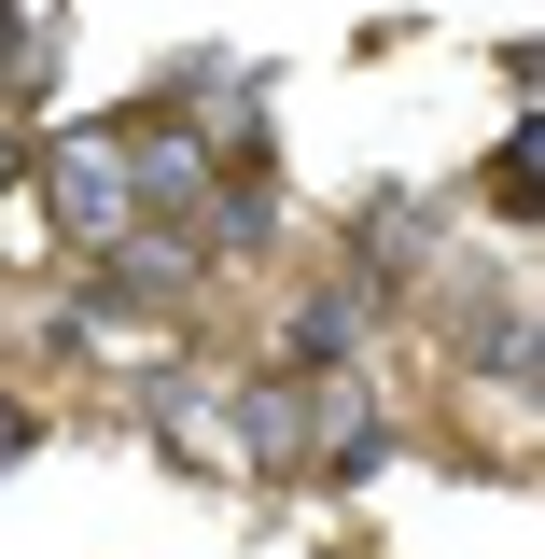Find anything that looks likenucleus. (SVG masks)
<instances>
[{"label":"nucleus","mask_w":545,"mask_h":559,"mask_svg":"<svg viewBox=\"0 0 545 559\" xmlns=\"http://www.w3.org/2000/svg\"><path fill=\"white\" fill-rule=\"evenodd\" d=\"M378 322H392V294H378V280H336V294H308V308L280 322V378H349V364L378 349Z\"/></svg>","instance_id":"3"},{"label":"nucleus","mask_w":545,"mask_h":559,"mask_svg":"<svg viewBox=\"0 0 545 559\" xmlns=\"http://www.w3.org/2000/svg\"><path fill=\"white\" fill-rule=\"evenodd\" d=\"M43 197H57V224L84 238V252H112V238L140 224V197H127V140H112V127L57 140V154H43Z\"/></svg>","instance_id":"2"},{"label":"nucleus","mask_w":545,"mask_h":559,"mask_svg":"<svg viewBox=\"0 0 545 559\" xmlns=\"http://www.w3.org/2000/svg\"><path fill=\"white\" fill-rule=\"evenodd\" d=\"M448 252H462V210L434 197V182H392V197H364V224H349V280H378V294L392 280H434Z\"/></svg>","instance_id":"1"},{"label":"nucleus","mask_w":545,"mask_h":559,"mask_svg":"<svg viewBox=\"0 0 545 559\" xmlns=\"http://www.w3.org/2000/svg\"><path fill=\"white\" fill-rule=\"evenodd\" d=\"M197 238H154V224H127V238H112V252H98V294H112V308H182V294H197Z\"/></svg>","instance_id":"4"},{"label":"nucleus","mask_w":545,"mask_h":559,"mask_svg":"<svg viewBox=\"0 0 545 559\" xmlns=\"http://www.w3.org/2000/svg\"><path fill=\"white\" fill-rule=\"evenodd\" d=\"M0 182H14V140H0Z\"/></svg>","instance_id":"6"},{"label":"nucleus","mask_w":545,"mask_h":559,"mask_svg":"<svg viewBox=\"0 0 545 559\" xmlns=\"http://www.w3.org/2000/svg\"><path fill=\"white\" fill-rule=\"evenodd\" d=\"M308 392H322V378H252V392H238V406H224V448H238V462H308Z\"/></svg>","instance_id":"5"}]
</instances>
